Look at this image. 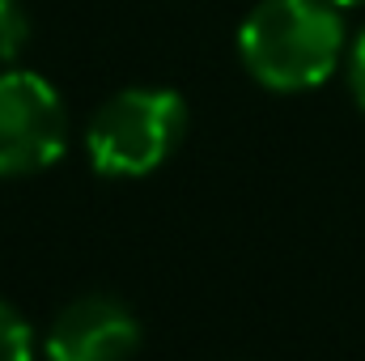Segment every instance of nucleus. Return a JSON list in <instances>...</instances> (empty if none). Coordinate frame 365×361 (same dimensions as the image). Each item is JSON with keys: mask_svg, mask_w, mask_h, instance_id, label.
Here are the masks:
<instances>
[{"mask_svg": "<svg viewBox=\"0 0 365 361\" xmlns=\"http://www.w3.org/2000/svg\"><path fill=\"white\" fill-rule=\"evenodd\" d=\"M238 56L264 90H314L344 56L340 9L327 0H259L238 30Z\"/></svg>", "mask_w": 365, "mask_h": 361, "instance_id": "1", "label": "nucleus"}, {"mask_svg": "<svg viewBox=\"0 0 365 361\" xmlns=\"http://www.w3.org/2000/svg\"><path fill=\"white\" fill-rule=\"evenodd\" d=\"M187 136V102L175 90H119L86 128L90 166L106 179H145Z\"/></svg>", "mask_w": 365, "mask_h": 361, "instance_id": "2", "label": "nucleus"}, {"mask_svg": "<svg viewBox=\"0 0 365 361\" xmlns=\"http://www.w3.org/2000/svg\"><path fill=\"white\" fill-rule=\"evenodd\" d=\"M68 141L56 86L38 73H0V179L47 171Z\"/></svg>", "mask_w": 365, "mask_h": 361, "instance_id": "3", "label": "nucleus"}, {"mask_svg": "<svg viewBox=\"0 0 365 361\" xmlns=\"http://www.w3.org/2000/svg\"><path fill=\"white\" fill-rule=\"evenodd\" d=\"M140 345V323L115 293H86L68 302L43 349L47 361H128Z\"/></svg>", "mask_w": 365, "mask_h": 361, "instance_id": "4", "label": "nucleus"}, {"mask_svg": "<svg viewBox=\"0 0 365 361\" xmlns=\"http://www.w3.org/2000/svg\"><path fill=\"white\" fill-rule=\"evenodd\" d=\"M0 361H34V332L4 298H0Z\"/></svg>", "mask_w": 365, "mask_h": 361, "instance_id": "5", "label": "nucleus"}, {"mask_svg": "<svg viewBox=\"0 0 365 361\" xmlns=\"http://www.w3.org/2000/svg\"><path fill=\"white\" fill-rule=\"evenodd\" d=\"M30 43V13L21 0H0V64H13Z\"/></svg>", "mask_w": 365, "mask_h": 361, "instance_id": "6", "label": "nucleus"}, {"mask_svg": "<svg viewBox=\"0 0 365 361\" xmlns=\"http://www.w3.org/2000/svg\"><path fill=\"white\" fill-rule=\"evenodd\" d=\"M349 90L357 98V106L365 111V30L353 39V47H349Z\"/></svg>", "mask_w": 365, "mask_h": 361, "instance_id": "7", "label": "nucleus"}, {"mask_svg": "<svg viewBox=\"0 0 365 361\" xmlns=\"http://www.w3.org/2000/svg\"><path fill=\"white\" fill-rule=\"evenodd\" d=\"M327 4H336V9H357V4H365V0H327Z\"/></svg>", "mask_w": 365, "mask_h": 361, "instance_id": "8", "label": "nucleus"}]
</instances>
